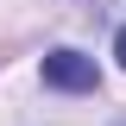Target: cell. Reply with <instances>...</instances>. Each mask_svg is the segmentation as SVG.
<instances>
[{
    "label": "cell",
    "mask_w": 126,
    "mask_h": 126,
    "mask_svg": "<svg viewBox=\"0 0 126 126\" xmlns=\"http://www.w3.org/2000/svg\"><path fill=\"white\" fill-rule=\"evenodd\" d=\"M113 57H120V69H126V25L113 32Z\"/></svg>",
    "instance_id": "cell-2"
},
{
    "label": "cell",
    "mask_w": 126,
    "mask_h": 126,
    "mask_svg": "<svg viewBox=\"0 0 126 126\" xmlns=\"http://www.w3.org/2000/svg\"><path fill=\"white\" fill-rule=\"evenodd\" d=\"M44 82L63 94H88L94 82H101V69H94V57H82V50H50L44 57Z\"/></svg>",
    "instance_id": "cell-1"
}]
</instances>
